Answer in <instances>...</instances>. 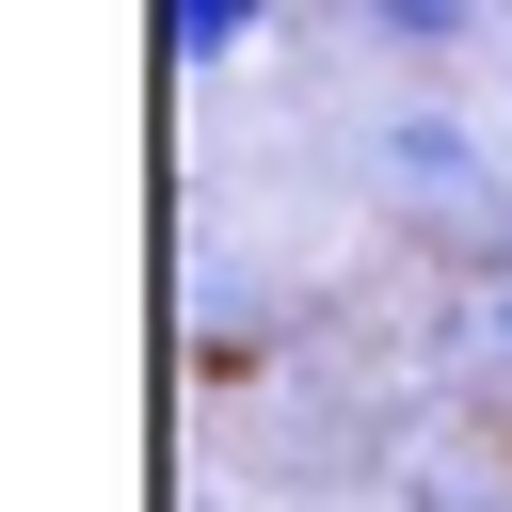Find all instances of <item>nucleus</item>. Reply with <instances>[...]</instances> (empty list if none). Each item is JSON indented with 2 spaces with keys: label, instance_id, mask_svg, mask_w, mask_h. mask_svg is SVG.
<instances>
[{
  "label": "nucleus",
  "instance_id": "obj_1",
  "mask_svg": "<svg viewBox=\"0 0 512 512\" xmlns=\"http://www.w3.org/2000/svg\"><path fill=\"white\" fill-rule=\"evenodd\" d=\"M256 16H272V0H176L160 48H176V64H224V48H256Z\"/></svg>",
  "mask_w": 512,
  "mask_h": 512
},
{
  "label": "nucleus",
  "instance_id": "obj_2",
  "mask_svg": "<svg viewBox=\"0 0 512 512\" xmlns=\"http://www.w3.org/2000/svg\"><path fill=\"white\" fill-rule=\"evenodd\" d=\"M464 16H480V0H368V32H384V48H448Z\"/></svg>",
  "mask_w": 512,
  "mask_h": 512
}]
</instances>
